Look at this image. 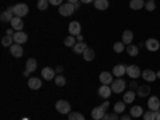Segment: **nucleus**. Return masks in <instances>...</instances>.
<instances>
[{"mask_svg":"<svg viewBox=\"0 0 160 120\" xmlns=\"http://www.w3.org/2000/svg\"><path fill=\"white\" fill-rule=\"evenodd\" d=\"M104 115H106V111L101 108V106H98V108H95L91 111V118L93 120H101Z\"/></svg>","mask_w":160,"mask_h":120,"instance_id":"obj_21","label":"nucleus"},{"mask_svg":"<svg viewBox=\"0 0 160 120\" xmlns=\"http://www.w3.org/2000/svg\"><path fill=\"white\" fill-rule=\"evenodd\" d=\"M133 32L130 31V29H127V31H123V34H122V42L125 43V45H131V42H133Z\"/></svg>","mask_w":160,"mask_h":120,"instance_id":"obj_25","label":"nucleus"},{"mask_svg":"<svg viewBox=\"0 0 160 120\" xmlns=\"http://www.w3.org/2000/svg\"><path fill=\"white\" fill-rule=\"evenodd\" d=\"M111 120H120V117H118V114H117V112H114V114H111Z\"/></svg>","mask_w":160,"mask_h":120,"instance_id":"obj_43","label":"nucleus"},{"mask_svg":"<svg viewBox=\"0 0 160 120\" xmlns=\"http://www.w3.org/2000/svg\"><path fill=\"white\" fill-rule=\"evenodd\" d=\"M142 118L144 120H155V111H148V112H144L142 114Z\"/></svg>","mask_w":160,"mask_h":120,"instance_id":"obj_37","label":"nucleus"},{"mask_svg":"<svg viewBox=\"0 0 160 120\" xmlns=\"http://www.w3.org/2000/svg\"><path fill=\"white\" fill-rule=\"evenodd\" d=\"M77 43V37L75 35H68L64 38V45L69 47V48H74V45Z\"/></svg>","mask_w":160,"mask_h":120,"instance_id":"obj_30","label":"nucleus"},{"mask_svg":"<svg viewBox=\"0 0 160 120\" xmlns=\"http://www.w3.org/2000/svg\"><path fill=\"white\" fill-rule=\"evenodd\" d=\"M155 120H160V109L155 111Z\"/></svg>","mask_w":160,"mask_h":120,"instance_id":"obj_48","label":"nucleus"},{"mask_svg":"<svg viewBox=\"0 0 160 120\" xmlns=\"http://www.w3.org/2000/svg\"><path fill=\"white\" fill-rule=\"evenodd\" d=\"M28 85H29V88H31V90H40V88H42V78H38V77H32V78H29Z\"/></svg>","mask_w":160,"mask_h":120,"instance_id":"obj_20","label":"nucleus"},{"mask_svg":"<svg viewBox=\"0 0 160 120\" xmlns=\"http://www.w3.org/2000/svg\"><path fill=\"white\" fill-rule=\"evenodd\" d=\"M127 48H125V43L123 42H115L114 43V51L115 53H122V51H125Z\"/></svg>","mask_w":160,"mask_h":120,"instance_id":"obj_36","label":"nucleus"},{"mask_svg":"<svg viewBox=\"0 0 160 120\" xmlns=\"http://www.w3.org/2000/svg\"><path fill=\"white\" fill-rule=\"evenodd\" d=\"M141 74H142V71L138 68L136 64H130V66H127V75H128L131 80H136L138 77H141Z\"/></svg>","mask_w":160,"mask_h":120,"instance_id":"obj_2","label":"nucleus"},{"mask_svg":"<svg viewBox=\"0 0 160 120\" xmlns=\"http://www.w3.org/2000/svg\"><path fill=\"white\" fill-rule=\"evenodd\" d=\"M48 5H50L48 0H38V2H37V8H38L40 11H45V10H48Z\"/></svg>","mask_w":160,"mask_h":120,"instance_id":"obj_34","label":"nucleus"},{"mask_svg":"<svg viewBox=\"0 0 160 120\" xmlns=\"http://www.w3.org/2000/svg\"><path fill=\"white\" fill-rule=\"evenodd\" d=\"M127 53L130 56H138V53H139V47H136V45H127Z\"/></svg>","mask_w":160,"mask_h":120,"instance_id":"obj_31","label":"nucleus"},{"mask_svg":"<svg viewBox=\"0 0 160 120\" xmlns=\"http://www.w3.org/2000/svg\"><path fill=\"white\" fill-rule=\"evenodd\" d=\"M69 3H77V2H80V0H68Z\"/></svg>","mask_w":160,"mask_h":120,"instance_id":"obj_50","label":"nucleus"},{"mask_svg":"<svg viewBox=\"0 0 160 120\" xmlns=\"http://www.w3.org/2000/svg\"><path fill=\"white\" fill-rule=\"evenodd\" d=\"M141 77L146 80V82H155L157 80V72H154L152 69H146V71H142V74H141Z\"/></svg>","mask_w":160,"mask_h":120,"instance_id":"obj_14","label":"nucleus"},{"mask_svg":"<svg viewBox=\"0 0 160 120\" xmlns=\"http://www.w3.org/2000/svg\"><path fill=\"white\" fill-rule=\"evenodd\" d=\"M35 69H37V61H35V58H29L28 61H26V71H24V77H29L32 72H35Z\"/></svg>","mask_w":160,"mask_h":120,"instance_id":"obj_6","label":"nucleus"},{"mask_svg":"<svg viewBox=\"0 0 160 120\" xmlns=\"http://www.w3.org/2000/svg\"><path fill=\"white\" fill-rule=\"evenodd\" d=\"M87 48H88V47H87V43H83V42H77V43L74 45L72 51H74V55H83Z\"/></svg>","mask_w":160,"mask_h":120,"instance_id":"obj_22","label":"nucleus"},{"mask_svg":"<svg viewBox=\"0 0 160 120\" xmlns=\"http://www.w3.org/2000/svg\"><path fill=\"white\" fill-rule=\"evenodd\" d=\"M98 95H99L101 98H104V99H109L111 95H112V88H111V85H101L99 90H98Z\"/></svg>","mask_w":160,"mask_h":120,"instance_id":"obj_12","label":"nucleus"},{"mask_svg":"<svg viewBox=\"0 0 160 120\" xmlns=\"http://www.w3.org/2000/svg\"><path fill=\"white\" fill-rule=\"evenodd\" d=\"M95 8L99 10V11H104V10H108L109 8V0H95Z\"/></svg>","mask_w":160,"mask_h":120,"instance_id":"obj_26","label":"nucleus"},{"mask_svg":"<svg viewBox=\"0 0 160 120\" xmlns=\"http://www.w3.org/2000/svg\"><path fill=\"white\" fill-rule=\"evenodd\" d=\"M144 5H146V0H130V8L135 10V11L142 10Z\"/></svg>","mask_w":160,"mask_h":120,"instance_id":"obj_23","label":"nucleus"},{"mask_svg":"<svg viewBox=\"0 0 160 120\" xmlns=\"http://www.w3.org/2000/svg\"><path fill=\"white\" fill-rule=\"evenodd\" d=\"M101 120H111V114H106V115H104Z\"/></svg>","mask_w":160,"mask_h":120,"instance_id":"obj_49","label":"nucleus"},{"mask_svg":"<svg viewBox=\"0 0 160 120\" xmlns=\"http://www.w3.org/2000/svg\"><path fill=\"white\" fill-rule=\"evenodd\" d=\"M125 87H128V85H127V82H125L123 78H115L114 82H112V85H111L112 93H123L125 91Z\"/></svg>","mask_w":160,"mask_h":120,"instance_id":"obj_3","label":"nucleus"},{"mask_svg":"<svg viewBox=\"0 0 160 120\" xmlns=\"http://www.w3.org/2000/svg\"><path fill=\"white\" fill-rule=\"evenodd\" d=\"M148 108L151 111H158L160 109V98L155 96V95H151L149 99H148Z\"/></svg>","mask_w":160,"mask_h":120,"instance_id":"obj_9","label":"nucleus"},{"mask_svg":"<svg viewBox=\"0 0 160 120\" xmlns=\"http://www.w3.org/2000/svg\"><path fill=\"white\" fill-rule=\"evenodd\" d=\"M75 37H77V42H83V35L78 34V35H75Z\"/></svg>","mask_w":160,"mask_h":120,"instance_id":"obj_46","label":"nucleus"},{"mask_svg":"<svg viewBox=\"0 0 160 120\" xmlns=\"http://www.w3.org/2000/svg\"><path fill=\"white\" fill-rule=\"evenodd\" d=\"M10 26H11V28L15 29L16 32H18V31H22V28H24V22H22V18H19V16H15V18L11 19Z\"/></svg>","mask_w":160,"mask_h":120,"instance_id":"obj_18","label":"nucleus"},{"mask_svg":"<svg viewBox=\"0 0 160 120\" xmlns=\"http://www.w3.org/2000/svg\"><path fill=\"white\" fill-rule=\"evenodd\" d=\"M7 35H15V29H13V28L7 29Z\"/></svg>","mask_w":160,"mask_h":120,"instance_id":"obj_44","label":"nucleus"},{"mask_svg":"<svg viewBox=\"0 0 160 120\" xmlns=\"http://www.w3.org/2000/svg\"><path fill=\"white\" fill-rule=\"evenodd\" d=\"M128 87H130V90H133V91H136V90L139 88V85H138V82H136V80H131Z\"/></svg>","mask_w":160,"mask_h":120,"instance_id":"obj_39","label":"nucleus"},{"mask_svg":"<svg viewBox=\"0 0 160 120\" xmlns=\"http://www.w3.org/2000/svg\"><path fill=\"white\" fill-rule=\"evenodd\" d=\"M55 83H56V87H64L66 85V77L61 75V74H58L55 77Z\"/></svg>","mask_w":160,"mask_h":120,"instance_id":"obj_35","label":"nucleus"},{"mask_svg":"<svg viewBox=\"0 0 160 120\" xmlns=\"http://www.w3.org/2000/svg\"><path fill=\"white\" fill-rule=\"evenodd\" d=\"M146 2H149V0H146Z\"/></svg>","mask_w":160,"mask_h":120,"instance_id":"obj_52","label":"nucleus"},{"mask_svg":"<svg viewBox=\"0 0 160 120\" xmlns=\"http://www.w3.org/2000/svg\"><path fill=\"white\" fill-rule=\"evenodd\" d=\"M68 118L69 120H85L83 114H80V112H69L68 114Z\"/></svg>","mask_w":160,"mask_h":120,"instance_id":"obj_33","label":"nucleus"},{"mask_svg":"<svg viewBox=\"0 0 160 120\" xmlns=\"http://www.w3.org/2000/svg\"><path fill=\"white\" fill-rule=\"evenodd\" d=\"M80 31H82V26H80L78 21H71L69 22V34L71 35H78Z\"/></svg>","mask_w":160,"mask_h":120,"instance_id":"obj_17","label":"nucleus"},{"mask_svg":"<svg viewBox=\"0 0 160 120\" xmlns=\"http://www.w3.org/2000/svg\"><path fill=\"white\" fill-rule=\"evenodd\" d=\"M144 47L148 48V51H152L154 53V51H157L160 48V42H158L157 38H148L144 42Z\"/></svg>","mask_w":160,"mask_h":120,"instance_id":"obj_8","label":"nucleus"},{"mask_svg":"<svg viewBox=\"0 0 160 120\" xmlns=\"http://www.w3.org/2000/svg\"><path fill=\"white\" fill-rule=\"evenodd\" d=\"M139 98H149L151 96V87L149 85H139V88L136 90Z\"/></svg>","mask_w":160,"mask_h":120,"instance_id":"obj_16","label":"nucleus"},{"mask_svg":"<svg viewBox=\"0 0 160 120\" xmlns=\"http://www.w3.org/2000/svg\"><path fill=\"white\" fill-rule=\"evenodd\" d=\"M50 5H56V7H61L62 5V0H48Z\"/></svg>","mask_w":160,"mask_h":120,"instance_id":"obj_41","label":"nucleus"},{"mask_svg":"<svg viewBox=\"0 0 160 120\" xmlns=\"http://www.w3.org/2000/svg\"><path fill=\"white\" fill-rule=\"evenodd\" d=\"M80 2H82V3H95V0H80Z\"/></svg>","mask_w":160,"mask_h":120,"instance_id":"obj_45","label":"nucleus"},{"mask_svg":"<svg viewBox=\"0 0 160 120\" xmlns=\"http://www.w3.org/2000/svg\"><path fill=\"white\" fill-rule=\"evenodd\" d=\"M142 114H144V111H142V108H141V106H133V108L130 109V115H131L133 118L142 117Z\"/></svg>","mask_w":160,"mask_h":120,"instance_id":"obj_27","label":"nucleus"},{"mask_svg":"<svg viewBox=\"0 0 160 120\" xmlns=\"http://www.w3.org/2000/svg\"><path fill=\"white\" fill-rule=\"evenodd\" d=\"M56 75H58L56 71L51 69V68H43V69H42V78H43V80H55Z\"/></svg>","mask_w":160,"mask_h":120,"instance_id":"obj_15","label":"nucleus"},{"mask_svg":"<svg viewBox=\"0 0 160 120\" xmlns=\"http://www.w3.org/2000/svg\"><path fill=\"white\" fill-rule=\"evenodd\" d=\"M13 43H15V38H13V35H5V37L2 38V45L7 47V48H10Z\"/></svg>","mask_w":160,"mask_h":120,"instance_id":"obj_32","label":"nucleus"},{"mask_svg":"<svg viewBox=\"0 0 160 120\" xmlns=\"http://www.w3.org/2000/svg\"><path fill=\"white\" fill-rule=\"evenodd\" d=\"M13 11H15V16H19V18H24L26 15L29 13V7L26 3H18L13 7Z\"/></svg>","mask_w":160,"mask_h":120,"instance_id":"obj_5","label":"nucleus"},{"mask_svg":"<svg viewBox=\"0 0 160 120\" xmlns=\"http://www.w3.org/2000/svg\"><path fill=\"white\" fill-rule=\"evenodd\" d=\"M13 38H15V43H19V45H22V43H26V42H28V34H26L24 31H18L15 35H13Z\"/></svg>","mask_w":160,"mask_h":120,"instance_id":"obj_19","label":"nucleus"},{"mask_svg":"<svg viewBox=\"0 0 160 120\" xmlns=\"http://www.w3.org/2000/svg\"><path fill=\"white\" fill-rule=\"evenodd\" d=\"M15 18V11H13V7L7 8L2 15H0V19H2V22H11V19Z\"/></svg>","mask_w":160,"mask_h":120,"instance_id":"obj_13","label":"nucleus"},{"mask_svg":"<svg viewBox=\"0 0 160 120\" xmlns=\"http://www.w3.org/2000/svg\"><path fill=\"white\" fill-rule=\"evenodd\" d=\"M125 108H127V104H125L123 101H118V102L114 104V112H117V114H125Z\"/></svg>","mask_w":160,"mask_h":120,"instance_id":"obj_29","label":"nucleus"},{"mask_svg":"<svg viewBox=\"0 0 160 120\" xmlns=\"http://www.w3.org/2000/svg\"><path fill=\"white\" fill-rule=\"evenodd\" d=\"M55 71H56V74H61V72H62V66H58Z\"/></svg>","mask_w":160,"mask_h":120,"instance_id":"obj_47","label":"nucleus"},{"mask_svg":"<svg viewBox=\"0 0 160 120\" xmlns=\"http://www.w3.org/2000/svg\"><path fill=\"white\" fill-rule=\"evenodd\" d=\"M157 78H160V71H158V72H157Z\"/></svg>","mask_w":160,"mask_h":120,"instance_id":"obj_51","label":"nucleus"},{"mask_svg":"<svg viewBox=\"0 0 160 120\" xmlns=\"http://www.w3.org/2000/svg\"><path fill=\"white\" fill-rule=\"evenodd\" d=\"M135 98H136V91L128 90V91H125V95H123V102L125 104H131L133 101H135Z\"/></svg>","mask_w":160,"mask_h":120,"instance_id":"obj_24","label":"nucleus"},{"mask_svg":"<svg viewBox=\"0 0 160 120\" xmlns=\"http://www.w3.org/2000/svg\"><path fill=\"white\" fill-rule=\"evenodd\" d=\"M112 74H114V77H117V78H122V77L127 74V66H125V64H115L114 69H112Z\"/></svg>","mask_w":160,"mask_h":120,"instance_id":"obj_11","label":"nucleus"},{"mask_svg":"<svg viewBox=\"0 0 160 120\" xmlns=\"http://www.w3.org/2000/svg\"><path fill=\"white\" fill-rule=\"evenodd\" d=\"M55 108H56V111H58L59 114H62V115H66V114L71 112V104L66 101V99H58L56 104H55Z\"/></svg>","mask_w":160,"mask_h":120,"instance_id":"obj_1","label":"nucleus"},{"mask_svg":"<svg viewBox=\"0 0 160 120\" xmlns=\"http://www.w3.org/2000/svg\"><path fill=\"white\" fill-rule=\"evenodd\" d=\"M99 82H101V85H112V82H114V74L112 72H101L99 74Z\"/></svg>","mask_w":160,"mask_h":120,"instance_id":"obj_7","label":"nucleus"},{"mask_svg":"<svg viewBox=\"0 0 160 120\" xmlns=\"http://www.w3.org/2000/svg\"><path fill=\"white\" fill-rule=\"evenodd\" d=\"M144 8L148 10V11H154V10L157 8V5H155V2H154V0H149V2H146Z\"/></svg>","mask_w":160,"mask_h":120,"instance_id":"obj_38","label":"nucleus"},{"mask_svg":"<svg viewBox=\"0 0 160 120\" xmlns=\"http://www.w3.org/2000/svg\"><path fill=\"white\" fill-rule=\"evenodd\" d=\"M131 118H133V117H131L130 114H123L122 117H120V120H131Z\"/></svg>","mask_w":160,"mask_h":120,"instance_id":"obj_42","label":"nucleus"},{"mask_svg":"<svg viewBox=\"0 0 160 120\" xmlns=\"http://www.w3.org/2000/svg\"><path fill=\"white\" fill-rule=\"evenodd\" d=\"M59 15L61 16H71V15H74V11H75V7H74V3H62L61 7H59Z\"/></svg>","mask_w":160,"mask_h":120,"instance_id":"obj_4","label":"nucleus"},{"mask_svg":"<svg viewBox=\"0 0 160 120\" xmlns=\"http://www.w3.org/2000/svg\"><path fill=\"white\" fill-rule=\"evenodd\" d=\"M99 106H101V108H102V109H104V111H108V109H109V108H111V102H109V101H108V99H106V101H102V102H101V104H99Z\"/></svg>","mask_w":160,"mask_h":120,"instance_id":"obj_40","label":"nucleus"},{"mask_svg":"<svg viewBox=\"0 0 160 120\" xmlns=\"http://www.w3.org/2000/svg\"><path fill=\"white\" fill-rule=\"evenodd\" d=\"M83 59L87 61V62H90V61H93V59H95V56H96V53H95V50H93V48H87L85 50V53H83Z\"/></svg>","mask_w":160,"mask_h":120,"instance_id":"obj_28","label":"nucleus"},{"mask_svg":"<svg viewBox=\"0 0 160 120\" xmlns=\"http://www.w3.org/2000/svg\"><path fill=\"white\" fill-rule=\"evenodd\" d=\"M10 53H11L13 58H21V56L24 55V48H22V45H19V43H13V45L10 47Z\"/></svg>","mask_w":160,"mask_h":120,"instance_id":"obj_10","label":"nucleus"}]
</instances>
